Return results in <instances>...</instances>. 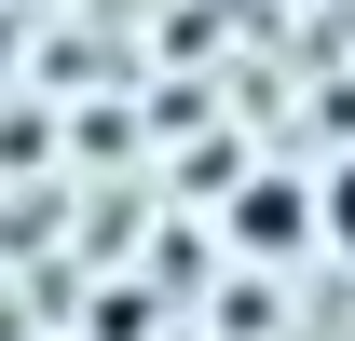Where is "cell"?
<instances>
[{
    "label": "cell",
    "instance_id": "obj_1",
    "mask_svg": "<svg viewBox=\"0 0 355 341\" xmlns=\"http://www.w3.org/2000/svg\"><path fill=\"white\" fill-rule=\"evenodd\" d=\"M232 246L246 259H301L314 246V191L301 177H246V191H232Z\"/></svg>",
    "mask_w": 355,
    "mask_h": 341
},
{
    "label": "cell",
    "instance_id": "obj_2",
    "mask_svg": "<svg viewBox=\"0 0 355 341\" xmlns=\"http://www.w3.org/2000/svg\"><path fill=\"white\" fill-rule=\"evenodd\" d=\"M314 232L355 259V164H328V177H314Z\"/></svg>",
    "mask_w": 355,
    "mask_h": 341
}]
</instances>
